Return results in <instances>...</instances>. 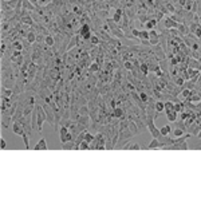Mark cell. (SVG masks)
<instances>
[{
  "label": "cell",
  "mask_w": 201,
  "mask_h": 201,
  "mask_svg": "<svg viewBox=\"0 0 201 201\" xmlns=\"http://www.w3.org/2000/svg\"><path fill=\"white\" fill-rule=\"evenodd\" d=\"M90 42H91V46H98L99 44V39H98V35H93L90 38Z\"/></svg>",
  "instance_id": "cell-32"
},
{
  "label": "cell",
  "mask_w": 201,
  "mask_h": 201,
  "mask_svg": "<svg viewBox=\"0 0 201 201\" xmlns=\"http://www.w3.org/2000/svg\"><path fill=\"white\" fill-rule=\"evenodd\" d=\"M196 137H197V138H201V130H200V132H198V134L196 135Z\"/></svg>",
  "instance_id": "cell-42"
},
{
  "label": "cell",
  "mask_w": 201,
  "mask_h": 201,
  "mask_svg": "<svg viewBox=\"0 0 201 201\" xmlns=\"http://www.w3.org/2000/svg\"><path fill=\"white\" fill-rule=\"evenodd\" d=\"M59 138H60V142L62 143L69 142V141H75L73 133L70 132V129L67 126H60L59 128Z\"/></svg>",
  "instance_id": "cell-2"
},
{
  "label": "cell",
  "mask_w": 201,
  "mask_h": 201,
  "mask_svg": "<svg viewBox=\"0 0 201 201\" xmlns=\"http://www.w3.org/2000/svg\"><path fill=\"white\" fill-rule=\"evenodd\" d=\"M172 126L170 125H165V126H162V128L159 129V134L161 135H169L170 133H172Z\"/></svg>",
  "instance_id": "cell-17"
},
{
  "label": "cell",
  "mask_w": 201,
  "mask_h": 201,
  "mask_svg": "<svg viewBox=\"0 0 201 201\" xmlns=\"http://www.w3.org/2000/svg\"><path fill=\"white\" fill-rule=\"evenodd\" d=\"M154 109H156V111L159 114V113H162V111H165V103H164V102H161V100H156Z\"/></svg>",
  "instance_id": "cell-19"
},
{
  "label": "cell",
  "mask_w": 201,
  "mask_h": 201,
  "mask_svg": "<svg viewBox=\"0 0 201 201\" xmlns=\"http://www.w3.org/2000/svg\"><path fill=\"white\" fill-rule=\"evenodd\" d=\"M164 24H165V28L166 30H172V28H177L178 27V23L176 20H173L172 17H165V20H164Z\"/></svg>",
  "instance_id": "cell-11"
},
{
  "label": "cell",
  "mask_w": 201,
  "mask_h": 201,
  "mask_svg": "<svg viewBox=\"0 0 201 201\" xmlns=\"http://www.w3.org/2000/svg\"><path fill=\"white\" fill-rule=\"evenodd\" d=\"M172 110H174L173 100H168V102H165V113H168V111H172Z\"/></svg>",
  "instance_id": "cell-25"
},
{
  "label": "cell",
  "mask_w": 201,
  "mask_h": 201,
  "mask_svg": "<svg viewBox=\"0 0 201 201\" xmlns=\"http://www.w3.org/2000/svg\"><path fill=\"white\" fill-rule=\"evenodd\" d=\"M146 126H148V130L150 132V134L153 135V138H158L159 135H161L159 134V129H157L153 117H148V119H146Z\"/></svg>",
  "instance_id": "cell-4"
},
{
  "label": "cell",
  "mask_w": 201,
  "mask_h": 201,
  "mask_svg": "<svg viewBox=\"0 0 201 201\" xmlns=\"http://www.w3.org/2000/svg\"><path fill=\"white\" fill-rule=\"evenodd\" d=\"M184 107H185V103L181 102V100H178L177 103H174V111H177V113H182Z\"/></svg>",
  "instance_id": "cell-20"
},
{
  "label": "cell",
  "mask_w": 201,
  "mask_h": 201,
  "mask_svg": "<svg viewBox=\"0 0 201 201\" xmlns=\"http://www.w3.org/2000/svg\"><path fill=\"white\" fill-rule=\"evenodd\" d=\"M98 70H99V64H98V63H93V64L90 66V71H91V73L98 71Z\"/></svg>",
  "instance_id": "cell-37"
},
{
  "label": "cell",
  "mask_w": 201,
  "mask_h": 201,
  "mask_svg": "<svg viewBox=\"0 0 201 201\" xmlns=\"http://www.w3.org/2000/svg\"><path fill=\"white\" fill-rule=\"evenodd\" d=\"M44 40H46V44L50 46V47L55 46V38H52L51 35H47V36L44 38Z\"/></svg>",
  "instance_id": "cell-23"
},
{
  "label": "cell",
  "mask_w": 201,
  "mask_h": 201,
  "mask_svg": "<svg viewBox=\"0 0 201 201\" xmlns=\"http://www.w3.org/2000/svg\"><path fill=\"white\" fill-rule=\"evenodd\" d=\"M173 78H174V83H176L177 86H178V85H180V86L184 85V78H182V76H173Z\"/></svg>",
  "instance_id": "cell-34"
},
{
  "label": "cell",
  "mask_w": 201,
  "mask_h": 201,
  "mask_svg": "<svg viewBox=\"0 0 201 201\" xmlns=\"http://www.w3.org/2000/svg\"><path fill=\"white\" fill-rule=\"evenodd\" d=\"M4 149H7V143H6V139L1 138V150H4Z\"/></svg>",
  "instance_id": "cell-40"
},
{
  "label": "cell",
  "mask_w": 201,
  "mask_h": 201,
  "mask_svg": "<svg viewBox=\"0 0 201 201\" xmlns=\"http://www.w3.org/2000/svg\"><path fill=\"white\" fill-rule=\"evenodd\" d=\"M192 149H201V142H198V139H196V142L191 145Z\"/></svg>",
  "instance_id": "cell-38"
},
{
  "label": "cell",
  "mask_w": 201,
  "mask_h": 201,
  "mask_svg": "<svg viewBox=\"0 0 201 201\" xmlns=\"http://www.w3.org/2000/svg\"><path fill=\"white\" fill-rule=\"evenodd\" d=\"M78 111H79V114H80V115H83V114H85V115H89V110H87L86 106H80Z\"/></svg>",
  "instance_id": "cell-36"
},
{
  "label": "cell",
  "mask_w": 201,
  "mask_h": 201,
  "mask_svg": "<svg viewBox=\"0 0 201 201\" xmlns=\"http://www.w3.org/2000/svg\"><path fill=\"white\" fill-rule=\"evenodd\" d=\"M12 121V115H10L7 111H1V128L6 129Z\"/></svg>",
  "instance_id": "cell-8"
},
{
  "label": "cell",
  "mask_w": 201,
  "mask_h": 201,
  "mask_svg": "<svg viewBox=\"0 0 201 201\" xmlns=\"http://www.w3.org/2000/svg\"><path fill=\"white\" fill-rule=\"evenodd\" d=\"M177 117H178V113L174 111V110L168 111V113H166V118H168V121H169V122H176L177 119H178Z\"/></svg>",
  "instance_id": "cell-16"
},
{
  "label": "cell",
  "mask_w": 201,
  "mask_h": 201,
  "mask_svg": "<svg viewBox=\"0 0 201 201\" xmlns=\"http://www.w3.org/2000/svg\"><path fill=\"white\" fill-rule=\"evenodd\" d=\"M94 139H95V137H94V135L91 134V133H89V132L85 133V141H86V142L91 143V142L94 141Z\"/></svg>",
  "instance_id": "cell-28"
},
{
  "label": "cell",
  "mask_w": 201,
  "mask_h": 201,
  "mask_svg": "<svg viewBox=\"0 0 201 201\" xmlns=\"http://www.w3.org/2000/svg\"><path fill=\"white\" fill-rule=\"evenodd\" d=\"M34 149L35 150H47V149H49V148H47V142H46V139L44 138L39 139V142L35 145Z\"/></svg>",
  "instance_id": "cell-14"
},
{
  "label": "cell",
  "mask_w": 201,
  "mask_h": 201,
  "mask_svg": "<svg viewBox=\"0 0 201 201\" xmlns=\"http://www.w3.org/2000/svg\"><path fill=\"white\" fill-rule=\"evenodd\" d=\"M173 134L176 135V137H181V135H184V130H182V129H180V128H176L173 130Z\"/></svg>",
  "instance_id": "cell-35"
},
{
  "label": "cell",
  "mask_w": 201,
  "mask_h": 201,
  "mask_svg": "<svg viewBox=\"0 0 201 201\" xmlns=\"http://www.w3.org/2000/svg\"><path fill=\"white\" fill-rule=\"evenodd\" d=\"M75 149V141H69V142H64L62 143V149L67 150V149Z\"/></svg>",
  "instance_id": "cell-22"
},
{
  "label": "cell",
  "mask_w": 201,
  "mask_h": 201,
  "mask_svg": "<svg viewBox=\"0 0 201 201\" xmlns=\"http://www.w3.org/2000/svg\"><path fill=\"white\" fill-rule=\"evenodd\" d=\"M35 110H36V126H38V133H42L43 122L47 121V114H46L43 106H39V105L35 106Z\"/></svg>",
  "instance_id": "cell-1"
},
{
  "label": "cell",
  "mask_w": 201,
  "mask_h": 201,
  "mask_svg": "<svg viewBox=\"0 0 201 201\" xmlns=\"http://www.w3.org/2000/svg\"><path fill=\"white\" fill-rule=\"evenodd\" d=\"M132 34L134 35V38H135V39L139 38V31H138V30H135V28H132Z\"/></svg>",
  "instance_id": "cell-39"
},
{
  "label": "cell",
  "mask_w": 201,
  "mask_h": 201,
  "mask_svg": "<svg viewBox=\"0 0 201 201\" xmlns=\"http://www.w3.org/2000/svg\"><path fill=\"white\" fill-rule=\"evenodd\" d=\"M12 132H14L15 134H17V135H23L26 133L23 125H21L19 121H15L14 122V125H12Z\"/></svg>",
  "instance_id": "cell-10"
},
{
  "label": "cell",
  "mask_w": 201,
  "mask_h": 201,
  "mask_svg": "<svg viewBox=\"0 0 201 201\" xmlns=\"http://www.w3.org/2000/svg\"><path fill=\"white\" fill-rule=\"evenodd\" d=\"M156 148H161V143H159L158 138H153L152 139V142L149 143V145L146 146V149H156Z\"/></svg>",
  "instance_id": "cell-18"
},
{
  "label": "cell",
  "mask_w": 201,
  "mask_h": 201,
  "mask_svg": "<svg viewBox=\"0 0 201 201\" xmlns=\"http://www.w3.org/2000/svg\"><path fill=\"white\" fill-rule=\"evenodd\" d=\"M156 24H157V19H152V20H148V23H145V27H146V30H153V28L156 27Z\"/></svg>",
  "instance_id": "cell-21"
},
{
  "label": "cell",
  "mask_w": 201,
  "mask_h": 201,
  "mask_svg": "<svg viewBox=\"0 0 201 201\" xmlns=\"http://www.w3.org/2000/svg\"><path fill=\"white\" fill-rule=\"evenodd\" d=\"M43 109H44L46 114H47V122L50 125H55V111H54V107L50 103H44Z\"/></svg>",
  "instance_id": "cell-5"
},
{
  "label": "cell",
  "mask_w": 201,
  "mask_h": 201,
  "mask_svg": "<svg viewBox=\"0 0 201 201\" xmlns=\"http://www.w3.org/2000/svg\"><path fill=\"white\" fill-rule=\"evenodd\" d=\"M139 98H141V100H142L143 103H148V100H149L150 95L148 93H145V91H141V93H139Z\"/></svg>",
  "instance_id": "cell-27"
},
{
  "label": "cell",
  "mask_w": 201,
  "mask_h": 201,
  "mask_svg": "<svg viewBox=\"0 0 201 201\" xmlns=\"http://www.w3.org/2000/svg\"><path fill=\"white\" fill-rule=\"evenodd\" d=\"M149 43L152 46L159 44V34H157V31H154V30L149 31Z\"/></svg>",
  "instance_id": "cell-7"
},
{
  "label": "cell",
  "mask_w": 201,
  "mask_h": 201,
  "mask_svg": "<svg viewBox=\"0 0 201 201\" xmlns=\"http://www.w3.org/2000/svg\"><path fill=\"white\" fill-rule=\"evenodd\" d=\"M21 137H23V141H24L26 149H30V141H28V137H30V135H28L27 133H24V134L21 135Z\"/></svg>",
  "instance_id": "cell-33"
},
{
  "label": "cell",
  "mask_w": 201,
  "mask_h": 201,
  "mask_svg": "<svg viewBox=\"0 0 201 201\" xmlns=\"http://www.w3.org/2000/svg\"><path fill=\"white\" fill-rule=\"evenodd\" d=\"M177 31H178V35H180L181 38H182V36H186V35H189L191 30H189V26L185 24V23H178Z\"/></svg>",
  "instance_id": "cell-9"
},
{
  "label": "cell",
  "mask_w": 201,
  "mask_h": 201,
  "mask_svg": "<svg viewBox=\"0 0 201 201\" xmlns=\"http://www.w3.org/2000/svg\"><path fill=\"white\" fill-rule=\"evenodd\" d=\"M109 23V28H110V30H109V32H111V34L114 35V36H117V38H119V39H123L125 38V32L122 31V28H119L117 26V23H115V21H113V19H109V20H106Z\"/></svg>",
  "instance_id": "cell-3"
},
{
  "label": "cell",
  "mask_w": 201,
  "mask_h": 201,
  "mask_svg": "<svg viewBox=\"0 0 201 201\" xmlns=\"http://www.w3.org/2000/svg\"><path fill=\"white\" fill-rule=\"evenodd\" d=\"M27 40L30 43H35V40H36V36H35V31H30L27 35Z\"/></svg>",
  "instance_id": "cell-29"
},
{
  "label": "cell",
  "mask_w": 201,
  "mask_h": 201,
  "mask_svg": "<svg viewBox=\"0 0 201 201\" xmlns=\"http://www.w3.org/2000/svg\"><path fill=\"white\" fill-rule=\"evenodd\" d=\"M139 70H141V71H142V74H145V75H148V74H149V66H148V63H141V64H139Z\"/></svg>",
  "instance_id": "cell-26"
},
{
  "label": "cell",
  "mask_w": 201,
  "mask_h": 201,
  "mask_svg": "<svg viewBox=\"0 0 201 201\" xmlns=\"http://www.w3.org/2000/svg\"><path fill=\"white\" fill-rule=\"evenodd\" d=\"M178 3H180V7H182L186 4V0H178Z\"/></svg>",
  "instance_id": "cell-41"
},
{
  "label": "cell",
  "mask_w": 201,
  "mask_h": 201,
  "mask_svg": "<svg viewBox=\"0 0 201 201\" xmlns=\"http://www.w3.org/2000/svg\"><path fill=\"white\" fill-rule=\"evenodd\" d=\"M123 66H125V69H128V70H134V63L133 62H130V60H125L123 62Z\"/></svg>",
  "instance_id": "cell-31"
},
{
  "label": "cell",
  "mask_w": 201,
  "mask_h": 201,
  "mask_svg": "<svg viewBox=\"0 0 201 201\" xmlns=\"http://www.w3.org/2000/svg\"><path fill=\"white\" fill-rule=\"evenodd\" d=\"M87 149H90V143L86 142L83 139V141L79 143V150H87Z\"/></svg>",
  "instance_id": "cell-30"
},
{
  "label": "cell",
  "mask_w": 201,
  "mask_h": 201,
  "mask_svg": "<svg viewBox=\"0 0 201 201\" xmlns=\"http://www.w3.org/2000/svg\"><path fill=\"white\" fill-rule=\"evenodd\" d=\"M89 32H91V27H90V24H89V23H83V24L80 26L79 31L76 32V34H79L80 36H83V35L89 34Z\"/></svg>",
  "instance_id": "cell-13"
},
{
  "label": "cell",
  "mask_w": 201,
  "mask_h": 201,
  "mask_svg": "<svg viewBox=\"0 0 201 201\" xmlns=\"http://www.w3.org/2000/svg\"><path fill=\"white\" fill-rule=\"evenodd\" d=\"M139 39H141V40H149V31H148V30L139 31Z\"/></svg>",
  "instance_id": "cell-24"
},
{
  "label": "cell",
  "mask_w": 201,
  "mask_h": 201,
  "mask_svg": "<svg viewBox=\"0 0 201 201\" xmlns=\"http://www.w3.org/2000/svg\"><path fill=\"white\" fill-rule=\"evenodd\" d=\"M189 30H191V34H193L194 36L201 38V24L198 21H193L189 24Z\"/></svg>",
  "instance_id": "cell-6"
},
{
  "label": "cell",
  "mask_w": 201,
  "mask_h": 201,
  "mask_svg": "<svg viewBox=\"0 0 201 201\" xmlns=\"http://www.w3.org/2000/svg\"><path fill=\"white\" fill-rule=\"evenodd\" d=\"M122 16H123V11H122L121 8H117V10H115L114 16H113V21H115L117 24H119V23H121V17Z\"/></svg>",
  "instance_id": "cell-15"
},
{
  "label": "cell",
  "mask_w": 201,
  "mask_h": 201,
  "mask_svg": "<svg viewBox=\"0 0 201 201\" xmlns=\"http://www.w3.org/2000/svg\"><path fill=\"white\" fill-rule=\"evenodd\" d=\"M113 115H114L115 118H118V119L121 121V119H123V118H125L126 111L123 110L122 107H115V109H113Z\"/></svg>",
  "instance_id": "cell-12"
}]
</instances>
